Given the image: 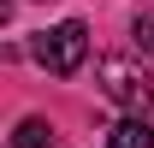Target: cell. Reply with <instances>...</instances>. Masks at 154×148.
Returning a JSON list of instances; mask_svg holds the SVG:
<instances>
[{
    "instance_id": "3957f363",
    "label": "cell",
    "mask_w": 154,
    "mask_h": 148,
    "mask_svg": "<svg viewBox=\"0 0 154 148\" xmlns=\"http://www.w3.org/2000/svg\"><path fill=\"white\" fill-rule=\"evenodd\" d=\"M107 148H154V125L142 113H125V119L107 130Z\"/></svg>"
},
{
    "instance_id": "5b68a950",
    "label": "cell",
    "mask_w": 154,
    "mask_h": 148,
    "mask_svg": "<svg viewBox=\"0 0 154 148\" xmlns=\"http://www.w3.org/2000/svg\"><path fill=\"white\" fill-rule=\"evenodd\" d=\"M131 36H136V48H142V54H154V6H142V12L131 18Z\"/></svg>"
},
{
    "instance_id": "7a4b0ae2",
    "label": "cell",
    "mask_w": 154,
    "mask_h": 148,
    "mask_svg": "<svg viewBox=\"0 0 154 148\" xmlns=\"http://www.w3.org/2000/svg\"><path fill=\"white\" fill-rule=\"evenodd\" d=\"M101 89H107V101H119L125 113H148V101H154L148 71H136L131 59H101Z\"/></svg>"
},
{
    "instance_id": "6da1fadb",
    "label": "cell",
    "mask_w": 154,
    "mask_h": 148,
    "mask_svg": "<svg viewBox=\"0 0 154 148\" xmlns=\"http://www.w3.org/2000/svg\"><path fill=\"white\" fill-rule=\"evenodd\" d=\"M30 54H36V65H42V71H54V77H71L77 65L89 59V24L65 18V24H54V30H42Z\"/></svg>"
},
{
    "instance_id": "277c9868",
    "label": "cell",
    "mask_w": 154,
    "mask_h": 148,
    "mask_svg": "<svg viewBox=\"0 0 154 148\" xmlns=\"http://www.w3.org/2000/svg\"><path fill=\"white\" fill-rule=\"evenodd\" d=\"M12 148H54V130H48V119H24V125L12 130Z\"/></svg>"
}]
</instances>
